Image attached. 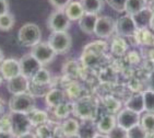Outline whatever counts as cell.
<instances>
[{
	"mask_svg": "<svg viewBox=\"0 0 154 138\" xmlns=\"http://www.w3.org/2000/svg\"><path fill=\"white\" fill-rule=\"evenodd\" d=\"M97 108L90 98H81L73 103V113L83 121H93L96 115Z\"/></svg>",
	"mask_w": 154,
	"mask_h": 138,
	"instance_id": "4",
	"label": "cell"
},
{
	"mask_svg": "<svg viewBox=\"0 0 154 138\" xmlns=\"http://www.w3.org/2000/svg\"><path fill=\"white\" fill-rule=\"evenodd\" d=\"M29 87H30L29 78H26L23 75H19L14 78L10 79V80H8V83H7L8 91L11 93L12 96L26 93L29 91Z\"/></svg>",
	"mask_w": 154,
	"mask_h": 138,
	"instance_id": "14",
	"label": "cell"
},
{
	"mask_svg": "<svg viewBox=\"0 0 154 138\" xmlns=\"http://www.w3.org/2000/svg\"><path fill=\"white\" fill-rule=\"evenodd\" d=\"M143 102H144V111L154 113V91L146 90L143 92Z\"/></svg>",
	"mask_w": 154,
	"mask_h": 138,
	"instance_id": "32",
	"label": "cell"
},
{
	"mask_svg": "<svg viewBox=\"0 0 154 138\" xmlns=\"http://www.w3.org/2000/svg\"><path fill=\"white\" fill-rule=\"evenodd\" d=\"M9 12V2L8 0H0V15Z\"/></svg>",
	"mask_w": 154,
	"mask_h": 138,
	"instance_id": "40",
	"label": "cell"
},
{
	"mask_svg": "<svg viewBox=\"0 0 154 138\" xmlns=\"http://www.w3.org/2000/svg\"><path fill=\"white\" fill-rule=\"evenodd\" d=\"M48 1L57 10H65L66 7L68 6L72 0H48Z\"/></svg>",
	"mask_w": 154,
	"mask_h": 138,
	"instance_id": "39",
	"label": "cell"
},
{
	"mask_svg": "<svg viewBox=\"0 0 154 138\" xmlns=\"http://www.w3.org/2000/svg\"><path fill=\"white\" fill-rule=\"evenodd\" d=\"M31 54L38 60L42 65H46V64L51 63V60L55 58V56L57 55L48 42L47 43L39 42L38 44L33 46Z\"/></svg>",
	"mask_w": 154,
	"mask_h": 138,
	"instance_id": "9",
	"label": "cell"
},
{
	"mask_svg": "<svg viewBox=\"0 0 154 138\" xmlns=\"http://www.w3.org/2000/svg\"><path fill=\"white\" fill-rule=\"evenodd\" d=\"M13 25H14V18L10 12L0 15V31H9L13 27Z\"/></svg>",
	"mask_w": 154,
	"mask_h": 138,
	"instance_id": "31",
	"label": "cell"
},
{
	"mask_svg": "<svg viewBox=\"0 0 154 138\" xmlns=\"http://www.w3.org/2000/svg\"><path fill=\"white\" fill-rule=\"evenodd\" d=\"M126 108L136 112V113H143L144 112V102H143V93H136L131 96L126 102Z\"/></svg>",
	"mask_w": 154,
	"mask_h": 138,
	"instance_id": "21",
	"label": "cell"
},
{
	"mask_svg": "<svg viewBox=\"0 0 154 138\" xmlns=\"http://www.w3.org/2000/svg\"><path fill=\"white\" fill-rule=\"evenodd\" d=\"M97 133V128H95L92 121H83V124L80 125L78 134L82 138H93Z\"/></svg>",
	"mask_w": 154,
	"mask_h": 138,
	"instance_id": "26",
	"label": "cell"
},
{
	"mask_svg": "<svg viewBox=\"0 0 154 138\" xmlns=\"http://www.w3.org/2000/svg\"><path fill=\"white\" fill-rule=\"evenodd\" d=\"M115 30L117 32V34H118V36H122V37L134 36L137 31V27L134 21V18L128 14L119 18L117 20V22H116Z\"/></svg>",
	"mask_w": 154,
	"mask_h": 138,
	"instance_id": "11",
	"label": "cell"
},
{
	"mask_svg": "<svg viewBox=\"0 0 154 138\" xmlns=\"http://www.w3.org/2000/svg\"><path fill=\"white\" fill-rule=\"evenodd\" d=\"M128 0H106L108 6L112 7L114 10L118 12H122L126 10V5Z\"/></svg>",
	"mask_w": 154,
	"mask_h": 138,
	"instance_id": "37",
	"label": "cell"
},
{
	"mask_svg": "<svg viewBox=\"0 0 154 138\" xmlns=\"http://www.w3.org/2000/svg\"><path fill=\"white\" fill-rule=\"evenodd\" d=\"M93 138H108V137H107V135H105V134H101V133H97V134H96V135H95Z\"/></svg>",
	"mask_w": 154,
	"mask_h": 138,
	"instance_id": "44",
	"label": "cell"
},
{
	"mask_svg": "<svg viewBox=\"0 0 154 138\" xmlns=\"http://www.w3.org/2000/svg\"><path fill=\"white\" fill-rule=\"evenodd\" d=\"M0 138H17V136H15L12 132L0 130Z\"/></svg>",
	"mask_w": 154,
	"mask_h": 138,
	"instance_id": "41",
	"label": "cell"
},
{
	"mask_svg": "<svg viewBox=\"0 0 154 138\" xmlns=\"http://www.w3.org/2000/svg\"><path fill=\"white\" fill-rule=\"evenodd\" d=\"M0 74L7 81L21 75V68L19 60L14 58H7L0 64Z\"/></svg>",
	"mask_w": 154,
	"mask_h": 138,
	"instance_id": "13",
	"label": "cell"
},
{
	"mask_svg": "<svg viewBox=\"0 0 154 138\" xmlns=\"http://www.w3.org/2000/svg\"><path fill=\"white\" fill-rule=\"evenodd\" d=\"M3 59H5V58H3V53H2V51L0 49V64L2 63Z\"/></svg>",
	"mask_w": 154,
	"mask_h": 138,
	"instance_id": "46",
	"label": "cell"
},
{
	"mask_svg": "<svg viewBox=\"0 0 154 138\" xmlns=\"http://www.w3.org/2000/svg\"><path fill=\"white\" fill-rule=\"evenodd\" d=\"M150 27H152L154 30V12H153V14H152V18H151V22H150Z\"/></svg>",
	"mask_w": 154,
	"mask_h": 138,
	"instance_id": "45",
	"label": "cell"
},
{
	"mask_svg": "<svg viewBox=\"0 0 154 138\" xmlns=\"http://www.w3.org/2000/svg\"><path fill=\"white\" fill-rule=\"evenodd\" d=\"M134 36L136 37L137 43H141V44L149 46H154V34L151 33L146 29H137Z\"/></svg>",
	"mask_w": 154,
	"mask_h": 138,
	"instance_id": "23",
	"label": "cell"
},
{
	"mask_svg": "<svg viewBox=\"0 0 154 138\" xmlns=\"http://www.w3.org/2000/svg\"><path fill=\"white\" fill-rule=\"evenodd\" d=\"M80 92H81V88L80 86L75 82L73 83H70L67 88V93H68V96L69 98H78V96H80Z\"/></svg>",
	"mask_w": 154,
	"mask_h": 138,
	"instance_id": "38",
	"label": "cell"
},
{
	"mask_svg": "<svg viewBox=\"0 0 154 138\" xmlns=\"http://www.w3.org/2000/svg\"><path fill=\"white\" fill-rule=\"evenodd\" d=\"M128 138H148V133L139 124L128 129Z\"/></svg>",
	"mask_w": 154,
	"mask_h": 138,
	"instance_id": "35",
	"label": "cell"
},
{
	"mask_svg": "<svg viewBox=\"0 0 154 138\" xmlns=\"http://www.w3.org/2000/svg\"><path fill=\"white\" fill-rule=\"evenodd\" d=\"M51 74L45 68H41L31 79V82L39 86H49L51 83Z\"/></svg>",
	"mask_w": 154,
	"mask_h": 138,
	"instance_id": "27",
	"label": "cell"
},
{
	"mask_svg": "<svg viewBox=\"0 0 154 138\" xmlns=\"http://www.w3.org/2000/svg\"><path fill=\"white\" fill-rule=\"evenodd\" d=\"M116 23L110 17H98L96 25H95L94 34L101 39H106L109 37L113 32L115 31Z\"/></svg>",
	"mask_w": 154,
	"mask_h": 138,
	"instance_id": "12",
	"label": "cell"
},
{
	"mask_svg": "<svg viewBox=\"0 0 154 138\" xmlns=\"http://www.w3.org/2000/svg\"><path fill=\"white\" fill-rule=\"evenodd\" d=\"M108 138H128V130L122 128V127L116 125L114 129H112L108 134H107Z\"/></svg>",
	"mask_w": 154,
	"mask_h": 138,
	"instance_id": "36",
	"label": "cell"
},
{
	"mask_svg": "<svg viewBox=\"0 0 154 138\" xmlns=\"http://www.w3.org/2000/svg\"><path fill=\"white\" fill-rule=\"evenodd\" d=\"M29 118L31 121V124L32 126L38 127L43 124H46L48 121V113L46 111H43V110H32V111L29 113Z\"/></svg>",
	"mask_w": 154,
	"mask_h": 138,
	"instance_id": "22",
	"label": "cell"
},
{
	"mask_svg": "<svg viewBox=\"0 0 154 138\" xmlns=\"http://www.w3.org/2000/svg\"><path fill=\"white\" fill-rule=\"evenodd\" d=\"M70 27V20L65 10H56L48 18V27L53 32H63Z\"/></svg>",
	"mask_w": 154,
	"mask_h": 138,
	"instance_id": "7",
	"label": "cell"
},
{
	"mask_svg": "<svg viewBox=\"0 0 154 138\" xmlns=\"http://www.w3.org/2000/svg\"><path fill=\"white\" fill-rule=\"evenodd\" d=\"M36 136L38 138H55V129H51L47 123L36 128Z\"/></svg>",
	"mask_w": 154,
	"mask_h": 138,
	"instance_id": "34",
	"label": "cell"
},
{
	"mask_svg": "<svg viewBox=\"0 0 154 138\" xmlns=\"http://www.w3.org/2000/svg\"><path fill=\"white\" fill-rule=\"evenodd\" d=\"M9 117L10 123H11V132L17 137L31 130L32 124H31V121L27 114L18 113V112H11L9 114Z\"/></svg>",
	"mask_w": 154,
	"mask_h": 138,
	"instance_id": "6",
	"label": "cell"
},
{
	"mask_svg": "<svg viewBox=\"0 0 154 138\" xmlns=\"http://www.w3.org/2000/svg\"><path fill=\"white\" fill-rule=\"evenodd\" d=\"M81 3L84 12L90 14H97L104 7L103 0H81Z\"/></svg>",
	"mask_w": 154,
	"mask_h": 138,
	"instance_id": "24",
	"label": "cell"
},
{
	"mask_svg": "<svg viewBox=\"0 0 154 138\" xmlns=\"http://www.w3.org/2000/svg\"><path fill=\"white\" fill-rule=\"evenodd\" d=\"M65 92L60 89H51L46 94L45 99L48 106L54 108L65 102Z\"/></svg>",
	"mask_w": 154,
	"mask_h": 138,
	"instance_id": "20",
	"label": "cell"
},
{
	"mask_svg": "<svg viewBox=\"0 0 154 138\" xmlns=\"http://www.w3.org/2000/svg\"><path fill=\"white\" fill-rule=\"evenodd\" d=\"M48 43L56 54H66L71 48L72 39L67 31L53 32L48 39Z\"/></svg>",
	"mask_w": 154,
	"mask_h": 138,
	"instance_id": "5",
	"label": "cell"
},
{
	"mask_svg": "<svg viewBox=\"0 0 154 138\" xmlns=\"http://www.w3.org/2000/svg\"><path fill=\"white\" fill-rule=\"evenodd\" d=\"M140 118H141V116H140L139 113H136V112L131 111L127 108L120 110L116 115L117 125L127 129V130L130 129L131 127L136 126V125H139Z\"/></svg>",
	"mask_w": 154,
	"mask_h": 138,
	"instance_id": "8",
	"label": "cell"
},
{
	"mask_svg": "<svg viewBox=\"0 0 154 138\" xmlns=\"http://www.w3.org/2000/svg\"><path fill=\"white\" fill-rule=\"evenodd\" d=\"M104 105L107 108V111L109 112V114H116L120 111L122 108V103L117 99H115L114 96H107L106 99L104 100Z\"/></svg>",
	"mask_w": 154,
	"mask_h": 138,
	"instance_id": "30",
	"label": "cell"
},
{
	"mask_svg": "<svg viewBox=\"0 0 154 138\" xmlns=\"http://www.w3.org/2000/svg\"><path fill=\"white\" fill-rule=\"evenodd\" d=\"M42 33L39 27L34 23H25L20 27L18 33L19 42L23 46L33 47L41 42Z\"/></svg>",
	"mask_w": 154,
	"mask_h": 138,
	"instance_id": "1",
	"label": "cell"
},
{
	"mask_svg": "<svg viewBox=\"0 0 154 138\" xmlns=\"http://www.w3.org/2000/svg\"><path fill=\"white\" fill-rule=\"evenodd\" d=\"M148 86H149V90L154 91V71H152V74L149 77Z\"/></svg>",
	"mask_w": 154,
	"mask_h": 138,
	"instance_id": "42",
	"label": "cell"
},
{
	"mask_svg": "<svg viewBox=\"0 0 154 138\" xmlns=\"http://www.w3.org/2000/svg\"><path fill=\"white\" fill-rule=\"evenodd\" d=\"M126 49H127V44L125 42V39H120V37H117L113 41V44H112V52L114 54L118 55V56H122L126 53Z\"/></svg>",
	"mask_w": 154,
	"mask_h": 138,
	"instance_id": "33",
	"label": "cell"
},
{
	"mask_svg": "<svg viewBox=\"0 0 154 138\" xmlns=\"http://www.w3.org/2000/svg\"><path fill=\"white\" fill-rule=\"evenodd\" d=\"M146 8V0H128L126 5V10L128 15H134L138 12Z\"/></svg>",
	"mask_w": 154,
	"mask_h": 138,
	"instance_id": "25",
	"label": "cell"
},
{
	"mask_svg": "<svg viewBox=\"0 0 154 138\" xmlns=\"http://www.w3.org/2000/svg\"><path fill=\"white\" fill-rule=\"evenodd\" d=\"M2 80H3V77L1 76V74H0V84H1V82H2Z\"/></svg>",
	"mask_w": 154,
	"mask_h": 138,
	"instance_id": "48",
	"label": "cell"
},
{
	"mask_svg": "<svg viewBox=\"0 0 154 138\" xmlns=\"http://www.w3.org/2000/svg\"><path fill=\"white\" fill-rule=\"evenodd\" d=\"M19 63H20L21 75L25 76L26 78L30 79H32L33 76L35 75L43 66L31 53L27 55H24L23 57L19 60Z\"/></svg>",
	"mask_w": 154,
	"mask_h": 138,
	"instance_id": "10",
	"label": "cell"
},
{
	"mask_svg": "<svg viewBox=\"0 0 154 138\" xmlns=\"http://www.w3.org/2000/svg\"><path fill=\"white\" fill-rule=\"evenodd\" d=\"M69 138H82V137H81V136L79 135V134H77V135H74V136H71V137H69Z\"/></svg>",
	"mask_w": 154,
	"mask_h": 138,
	"instance_id": "47",
	"label": "cell"
},
{
	"mask_svg": "<svg viewBox=\"0 0 154 138\" xmlns=\"http://www.w3.org/2000/svg\"><path fill=\"white\" fill-rule=\"evenodd\" d=\"M61 127L62 135L65 138H69L71 136L77 135L79 133V128H80V124L75 118H66L62 124H60Z\"/></svg>",
	"mask_w": 154,
	"mask_h": 138,
	"instance_id": "18",
	"label": "cell"
},
{
	"mask_svg": "<svg viewBox=\"0 0 154 138\" xmlns=\"http://www.w3.org/2000/svg\"><path fill=\"white\" fill-rule=\"evenodd\" d=\"M116 125H117V122H116L115 115L106 114L100 118V121H98L97 124H96V128H97L98 133L107 135L112 129L115 128Z\"/></svg>",
	"mask_w": 154,
	"mask_h": 138,
	"instance_id": "15",
	"label": "cell"
},
{
	"mask_svg": "<svg viewBox=\"0 0 154 138\" xmlns=\"http://www.w3.org/2000/svg\"><path fill=\"white\" fill-rule=\"evenodd\" d=\"M72 111H73V104L71 103L63 102L56 108H54V114L60 120H66L69 116V114L72 113Z\"/></svg>",
	"mask_w": 154,
	"mask_h": 138,
	"instance_id": "28",
	"label": "cell"
},
{
	"mask_svg": "<svg viewBox=\"0 0 154 138\" xmlns=\"http://www.w3.org/2000/svg\"><path fill=\"white\" fill-rule=\"evenodd\" d=\"M65 12L70 21H75V20L79 21L85 13L81 1H71L68 6L66 7Z\"/></svg>",
	"mask_w": 154,
	"mask_h": 138,
	"instance_id": "17",
	"label": "cell"
},
{
	"mask_svg": "<svg viewBox=\"0 0 154 138\" xmlns=\"http://www.w3.org/2000/svg\"><path fill=\"white\" fill-rule=\"evenodd\" d=\"M17 138H37V136L34 134V133H32L30 130V132H27V133H24V134H22V135L18 136Z\"/></svg>",
	"mask_w": 154,
	"mask_h": 138,
	"instance_id": "43",
	"label": "cell"
},
{
	"mask_svg": "<svg viewBox=\"0 0 154 138\" xmlns=\"http://www.w3.org/2000/svg\"><path fill=\"white\" fill-rule=\"evenodd\" d=\"M152 14H153V11L150 8H145L142 11H140L137 14L132 15L137 29H146V27L150 25Z\"/></svg>",
	"mask_w": 154,
	"mask_h": 138,
	"instance_id": "19",
	"label": "cell"
},
{
	"mask_svg": "<svg viewBox=\"0 0 154 138\" xmlns=\"http://www.w3.org/2000/svg\"><path fill=\"white\" fill-rule=\"evenodd\" d=\"M34 99L30 93H21L14 94L9 100V108L11 112L25 113L29 114L32 110H34Z\"/></svg>",
	"mask_w": 154,
	"mask_h": 138,
	"instance_id": "3",
	"label": "cell"
},
{
	"mask_svg": "<svg viewBox=\"0 0 154 138\" xmlns=\"http://www.w3.org/2000/svg\"><path fill=\"white\" fill-rule=\"evenodd\" d=\"M107 44L103 41H95L91 42L90 44L83 48L82 54V61L83 65L85 66H93L94 64L97 63L98 58L104 54L106 51Z\"/></svg>",
	"mask_w": 154,
	"mask_h": 138,
	"instance_id": "2",
	"label": "cell"
},
{
	"mask_svg": "<svg viewBox=\"0 0 154 138\" xmlns=\"http://www.w3.org/2000/svg\"><path fill=\"white\" fill-rule=\"evenodd\" d=\"M97 14H90V13H84L82 18L79 20V27L81 31L85 34H93L95 30V25L97 22Z\"/></svg>",
	"mask_w": 154,
	"mask_h": 138,
	"instance_id": "16",
	"label": "cell"
},
{
	"mask_svg": "<svg viewBox=\"0 0 154 138\" xmlns=\"http://www.w3.org/2000/svg\"><path fill=\"white\" fill-rule=\"evenodd\" d=\"M140 125L146 133H154V113H144L140 118Z\"/></svg>",
	"mask_w": 154,
	"mask_h": 138,
	"instance_id": "29",
	"label": "cell"
}]
</instances>
